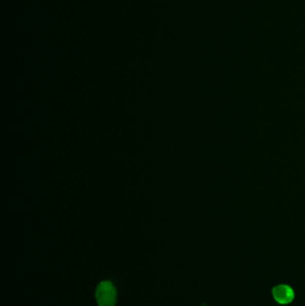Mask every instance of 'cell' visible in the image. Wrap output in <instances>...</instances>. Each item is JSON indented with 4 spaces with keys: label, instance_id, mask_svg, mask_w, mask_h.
<instances>
[{
    "label": "cell",
    "instance_id": "6da1fadb",
    "mask_svg": "<svg viewBox=\"0 0 305 306\" xmlns=\"http://www.w3.org/2000/svg\"><path fill=\"white\" fill-rule=\"evenodd\" d=\"M118 295V289L110 280L100 282L95 289V299L99 306L117 305Z\"/></svg>",
    "mask_w": 305,
    "mask_h": 306
},
{
    "label": "cell",
    "instance_id": "7a4b0ae2",
    "mask_svg": "<svg viewBox=\"0 0 305 306\" xmlns=\"http://www.w3.org/2000/svg\"><path fill=\"white\" fill-rule=\"evenodd\" d=\"M272 296L275 301L280 304H288L295 299L294 290L290 285L284 284L274 286L272 289Z\"/></svg>",
    "mask_w": 305,
    "mask_h": 306
}]
</instances>
